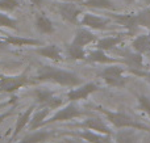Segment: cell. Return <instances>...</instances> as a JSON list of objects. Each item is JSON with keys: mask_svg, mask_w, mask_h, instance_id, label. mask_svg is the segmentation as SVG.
Segmentation results:
<instances>
[{"mask_svg": "<svg viewBox=\"0 0 150 143\" xmlns=\"http://www.w3.org/2000/svg\"><path fill=\"white\" fill-rule=\"evenodd\" d=\"M33 112H34V105H30L25 112H23L20 114V117H18L17 121H16V125H15V129H13L11 141H15V138L18 135V133H20V131L23 130L29 122H30V117H32V114H33Z\"/></svg>", "mask_w": 150, "mask_h": 143, "instance_id": "17", "label": "cell"}, {"mask_svg": "<svg viewBox=\"0 0 150 143\" xmlns=\"http://www.w3.org/2000/svg\"><path fill=\"white\" fill-rule=\"evenodd\" d=\"M124 39L122 36H109V37H104V38H100L95 42V47L96 49H100V50H111L115 49L117 45H120Z\"/></svg>", "mask_w": 150, "mask_h": 143, "instance_id": "19", "label": "cell"}, {"mask_svg": "<svg viewBox=\"0 0 150 143\" xmlns=\"http://www.w3.org/2000/svg\"><path fill=\"white\" fill-rule=\"evenodd\" d=\"M137 20H138V25L142 28H150V8L141 11L137 13Z\"/></svg>", "mask_w": 150, "mask_h": 143, "instance_id": "28", "label": "cell"}, {"mask_svg": "<svg viewBox=\"0 0 150 143\" xmlns=\"http://www.w3.org/2000/svg\"><path fill=\"white\" fill-rule=\"evenodd\" d=\"M111 18L122 25L129 32H134L138 28L137 13H127V15H120V13H111Z\"/></svg>", "mask_w": 150, "mask_h": 143, "instance_id": "12", "label": "cell"}, {"mask_svg": "<svg viewBox=\"0 0 150 143\" xmlns=\"http://www.w3.org/2000/svg\"><path fill=\"white\" fill-rule=\"evenodd\" d=\"M99 91V86L96 83H86L79 88H74L67 92V99L70 101H79V100H87L91 93Z\"/></svg>", "mask_w": 150, "mask_h": 143, "instance_id": "8", "label": "cell"}, {"mask_svg": "<svg viewBox=\"0 0 150 143\" xmlns=\"http://www.w3.org/2000/svg\"><path fill=\"white\" fill-rule=\"evenodd\" d=\"M98 110L103 113L107 117V120L117 129H134V130L150 131L149 126L138 122L132 116L127 114V113H124V112H112V110H108L103 107H98Z\"/></svg>", "mask_w": 150, "mask_h": 143, "instance_id": "2", "label": "cell"}, {"mask_svg": "<svg viewBox=\"0 0 150 143\" xmlns=\"http://www.w3.org/2000/svg\"><path fill=\"white\" fill-rule=\"evenodd\" d=\"M146 3H148V4H150V0H146Z\"/></svg>", "mask_w": 150, "mask_h": 143, "instance_id": "37", "label": "cell"}, {"mask_svg": "<svg viewBox=\"0 0 150 143\" xmlns=\"http://www.w3.org/2000/svg\"><path fill=\"white\" fill-rule=\"evenodd\" d=\"M83 116V112L79 109L75 101H71L70 104L65 105L63 108L58 109L52 117H47L44 122L45 125L49 123H55V122H63V121H69V120H74V118H79Z\"/></svg>", "mask_w": 150, "mask_h": 143, "instance_id": "3", "label": "cell"}, {"mask_svg": "<svg viewBox=\"0 0 150 143\" xmlns=\"http://www.w3.org/2000/svg\"><path fill=\"white\" fill-rule=\"evenodd\" d=\"M36 53L40 54L41 57L53 60V62H62L63 60L62 50L57 45H47V46L38 47V49H36Z\"/></svg>", "mask_w": 150, "mask_h": 143, "instance_id": "14", "label": "cell"}, {"mask_svg": "<svg viewBox=\"0 0 150 143\" xmlns=\"http://www.w3.org/2000/svg\"><path fill=\"white\" fill-rule=\"evenodd\" d=\"M74 135H76L78 138L83 139V141H87L88 143H112L111 135L96 133V131L88 130V129H86L84 131H76L74 133Z\"/></svg>", "mask_w": 150, "mask_h": 143, "instance_id": "11", "label": "cell"}, {"mask_svg": "<svg viewBox=\"0 0 150 143\" xmlns=\"http://www.w3.org/2000/svg\"><path fill=\"white\" fill-rule=\"evenodd\" d=\"M49 108H41L38 112H36L33 116L30 117V122H29V130H36L38 128L44 126V122L50 114Z\"/></svg>", "mask_w": 150, "mask_h": 143, "instance_id": "20", "label": "cell"}, {"mask_svg": "<svg viewBox=\"0 0 150 143\" xmlns=\"http://www.w3.org/2000/svg\"><path fill=\"white\" fill-rule=\"evenodd\" d=\"M98 41V37L87 28H78L76 32H75V36H74V39L71 43L74 45H78V46H87V45H91V43H95Z\"/></svg>", "mask_w": 150, "mask_h": 143, "instance_id": "13", "label": "cell"}, {"mask_svg": "<svg viewBox=\"0 0 150 143\" xmlns=\"http://www.w3.org/2000/svg\"><path fill=\"white\" fill-rule=\"evenodd\" d=\"M59 1H73V3H82L83 0H59Z\"/></svg>", "mask_w": 150, "mask_h": 143, "instance_id": "33", "label": "cell"}, {"mask_svg": "<svg viewBox=\"0 0 150 143\" xmlns=\"http://www.w3.org/2000/svg\"><path fill=\"white\" fill-rule=\"evenodd\" d=\"M100 78L108 86L115 87V88H122L127 84V78L124 76V68L120 67L117 63L104 68L100 74Z\"/></svg>", "mask_w": 150, "mask_h": 143, "instance_id": "4", "label": "cell"}, {"mask_svg": "<svg viewBox=\"0 0 150 143\" xmlns=\"http://www.w3.org/2000/svg\"><path fill=\"white\" fill-rule=\"evenodd\" d=\"M32 83L33 81L25 74H21L17 76H0V91L12 93V92L17 91L25 86H29Z\"/></svg>", "mask_w": 150, "mask_h": 143, "instance_id": "5", "label": "cell"}, {"mask_svg": "<svg viewBox=\"0 0 150 143\" xmlns=\"http://www.w3.org/2000/svg\"><path fill=\"white\" fill-rule=\"evenodd\" d=\"M83 129H88V130H93L96 133H101V134H108L112 135V130L109 129V126L101 120L100 117H90L87 120H84L80 123Z\"/></svg>", "mask_w": 150, "mask_h": 143, "instance_id": "10", "label": "cell"}, {"mask_svg": "<svg viewBox=\"0 0 150 143\" xmlns=\"http://www.w3.org/2000/svg\"><path fill=\"white\" fill-rule=\"evenodd\" d=\"M55 135V131H49V130H37L32 131L30 134L25 135L24 138L20 139L18 143H44L49 141L52 137Z\"/></svg>", "mask_w": 150, "mask_h": 143, "instance_id": "15", "label": "cell"}, {"mask_svg": "<svg viewBox=\"0 0 150 143\" xmlns=\"http://www.w3.org/2000/svg\"><path fill=\"white\" fill-rule=\"evenodd\" d=\"M132 47L134 51L140 54H146L150 51V36L149 34H141L137 36L132 42Z\"/></svg>", "mask_w": 150, "mask_h": 143, "instance_id": "21", "label": "cell"}, {"mask_svg": "<svg viewBox=\"0 0 150 143\" xmlns=\"http://www.w3.org/2000/svg\"><path fill=\"white\" fill-rule=\"evenodd\" d=\"M17 20L5 13L0 12V28H9V29H17Z\"/></svg>", "mask_w": 150, "mask_h": 143, "instance_id": "27", "label": "cell"}, {"mask_svg": "<svg viewBox=\"0 0 150 143\" xmlns=\"http://www.w3.org/2000/svg\"><path fill=\"white\" fill-rule=\"evenodd\" d=\"M124 1H127V3H133L134 0H124Z\"/></svg>", "mask_w": 150, "mask_h": 143, "instance_id": "36", "label": "cell"}, {"mask_svg": "<svg viewBox=\"0 0 150 143\" xmlns=\"http://www.w3.org/2000/svg\"><path fill=\"white\" fill-rule=\"evenodd\" d=\"M138 105H140V109H142L150 116V99L148 96H138Z\"/></svg>", "mask_w": 150, "mask_h": 143, "instance_id": "30", "label": "cell"}, {"mask_svg": "<svg viewBox=\"0 0 150 143\" xmlns=\"http://www.w3.org/2000/svg\"><path fill=\"white\" fill-rule=\"evenodd\" d=\"M133 130L134 129L119 130L115 135V143H136L137 142V135Z\"/></svg>", "mask_w": 150, "mask_h": 143, "instance_id": "26", "label": "cell"}, {"mask_svg": "<svg viewBox=\"0 0 150 143\" xmlns=\"http://www.w3.org/2000/svg\"><path fill=\"white\" fill-rule=\"evenodd\" d=\"M32 3H33L34 5H36V7H40V5L42 4V0H30Z\"/></svg>", "mask_w": 150, "mask_h": 143, "instance_id": "32", "label": "cell"}, {"mask_svg": "<svg viewBox=\"0 0 150 143\" xmlns=\"http://www.w3.org/2000/svg\"><path fill=\"white\" fill-rule=\"evenodd\" d=\"M149 36H150V33H149Z\"/></svg>", "mask_w": 150, "mask_h": 143, "instance_id": "38", "label": "cell"}, {"mask_svg": "<svg viewBox=\"0 0 150 143\" xmlns=\"http://www.w3.org/2000/svg\"><path fill=\"white\" fill-rule=\"evenodd\" d=\"M58 11H59L61 16L66 21H69L71 24H79L78 22V17L82 15V9L76 5V3L62 1L61 4H58Z\"/></svg>", "mask_w": 150, "mask_h": 143, "instance_id": "7", "label": "cell"}, {"mask_svg": "<svg viewBox=\"0 0 150 143\" xmlns=\"http://www.w3.org/2000/svg\"><path fill=\"white\" fill-rule=\"evenodd\" d=\"M4 42L12 46H18V47H24V46H41L42 42L40 39H33V38H24V37H18V36H7L4 37Z\"/></svg>", "mask_w": 150, "mask_h": 143, "instance_id": "18", "label": "cell"}, {"mask_svg": "<svg viewBox=\"0 0 150 143\" xmlns=\"http://www.w3.org/2000/svg\"><path fill=\"white\" fill-rule=\"evenodd\" d=\"M4 45H5L4 39H3V38H1V37H0V49H1V47H3V46H4Z\"/></svg>", "mask_w": 150, "mask_h": 143, "instance_id": "34", "label": "cell"}, {"mask_svg": "<svg viewBox=\"0 0 150 143\" xmlns=\"http://www.w3.org/2000/svg\"><path fill=\"white\" fill-rule=\"evenodd\" d=\"M82 5L90 8H96V9H108V11H115L116 7L111 0H83Z\"/></svg>", "mask_w": 150, "mask_h": 143, "instance_id": "25", "label": "cell"}, {"mask_svg": "<svg viewBox=\"0 0 150 143\" xmlns=\"http://www.w3.org/2000/svg\"><path fill=\"white\" fill-rule=\"evenodd\" d=\"M36 80L40 81H53L63 87H78L82 84V79L71 71L57 68L53 66H42L38 68Z\"/></svg>", "mask_w": 150, "mask_h": 143, "instance_id": "1", "label": "cell"}, {"mask_svg": "<svg viewBox=\"0 0 150 143\" xmlns=\"http://www.w3.org/2000/svg\"><path fill=\"white\" fill-rule=\"evenodd\" d=\"M36 28L38 29V32L44 34H52L54 32V25H53L52 20L45 15H38L36 17Z\"/></svg>", "mask_w": 150, "mask_h": 143, "instance_id": "23", "label": "cell"}, {"mask_svg": "<svg viewBox=\"0 0 150 143\" xmlns=\"http://www.w3.org/2000/svg\"><path fill=\"white\" fill-rule=\"evenodd\" d=\"M18 7H20L18 0H0V9L1 11L12 12V11L17 9Z\"/></svg>", "mask_w": 150, "mask_h": 143, "instance_id": "29", "label": "cell"}, {"mask_svg": "<svg viewBox=\"0 0 150 143\" xmlns=\"http://www.w3.org/2000/svg\"><path fill=\"white\" fill-rule=\"evenodd\" d=\"M86 60H88V62H91V63H100V64H115V63L120 62L119 59L108 57V55L104 53V50H100V49H95L88 53Z\"/></svg>", "mask_w": 150, "mask_h": 143, "instance_id": "16", "label": "cell"}, {"mask_svg": "<svg viewBox=\"0 0 150 143\" xmlns=\"http://www.w3.org/2000/svg\"><path fill=\"white\" fill-rule=\"evenodd\" d=\"M111 22V17H100V16L92 15V13H83L80 24L90 29H96V30H101L105 29L107 25Z\"/></svg>", "mask_w": 150, "mask_h": 143, "instance_id": "9", "label": "cell"}, {"mask_svg": "<svg viewBox=\"0 0 150 143\" xmlns=\"http://www.w3.org/2000/svg\"><path fill=\"white\" fill-rule=\"evenodd\" d=\"M34 99H36L37 104H40L42 108H49V109H52V110L58 109L63 102L61 97L55 96L54 92L46 91V89L36 91L34 92Z\"/></svg>", "mask_w": 150, "mask_h": 143, "instance_id": "6", "label": "cell"}, {"mask_svg": "<svg viewBox=\"0 0 150 143\" xmlns=\"http://www.w3.org/2000/svg\"><path fill=\"white\" fill-rule=\"evenodd\" d=\"M122 62L127 66H129L133 70H141L144 67L142 54L140 53H124V60Z\"/></svg>", "mask_w": 150, "mask_h": 143, "instance_id": "22", "label": "cell"}, {"mask_svg": "<svg viewBox=\"0 0 150 143\" xmlns=\"http://www.w3.org/2000/svg\"><path fill=\"white\" fill-rule=\"evenodd\" d=\"M66 54L69 58L74 60H86L87 59V53L84 51L82 46H78V45L70 43L66 46Z\"/></svg>", "mask_w": 150, "mask_h": 143, "instance_id": "24", "label": "cell"}, {"mask_svg": "<svg viewBox=\"0 0 150 143\" xmlns=\"http://www.w3.org/2000/svg\"><path fill=\"white\" fill-rule=\"evenodd\" d=\"M13 114V109H11V110H8V112H4V113H1L0 114V123L3 122V121L5 120V118H8L9 116H12Z\"/></svg>", "mask_w": 150, "mask_h": 143, "instance_id": "31", "label": "cell"}, {"mask_svg": "<svg viewBox=\"0 0 150 143\" xmlns=\"http://www.w3.org/2000/svg\"><path fill=\"white\" fill-rule=\"evenodd\" d=\"M146 79H148V81H149V83H150V71H149V72H148V74H146Z\"/></svg>", "mask_w": 150, "mask_h": 143, "instance_id": "35", "label": "cell"}]
</instances>
